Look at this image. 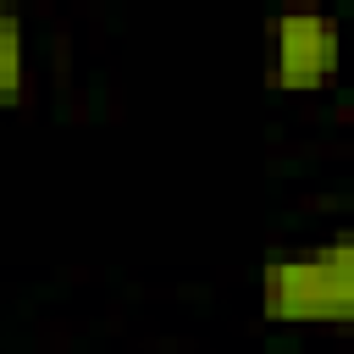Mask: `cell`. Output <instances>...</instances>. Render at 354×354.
<instances>
[{
    "mask_svg": "<svg viewBox=\"0 0 354 354\" xmlns=\"http://www.w3.org/2000/svg\"><path fill=\"white\" fill-rule=\"evenodd\" d=\"M260 310L266 321L321 326L354 315V243L337 232L326 243L282 249L260 271Z\"/></svg>",
    "mask_w": 354,
    "mask_h": 354,
    "instance_id": "6da1fadb",
    "label": "cell"
},
{
    "mask_svg": "<svg viewBox=\"0 0 354 354\" xmlns=\"http://www.w3.org/2000/svg\"><path fill=\"white\" fill-rule=\"evenodd\" d=\"M28 83V55H22V22L11 6H0V105H17Z\"/></svg>",
    "mask_w": 354,
    "mask_h": 354,
    "instance_id": "3957f363",
    "label": "cell"
},
{
    "mask_svg": "<svg viewBox=\"0 0 354 354\" xmlns=\"http://www.w3.org/2000/svg\"><path fill=\"white\" fill-rule=\"evenodd\" d=\"M271 66L282 88H321L337 72V22L326 11H293L277 17L271 33Z\"/></svg>",
    "mask_w": 354,
    "mask_h": 354,
    "instance_id": "7a4b0ae2",
    "label": "cell"
}]
</instances>
